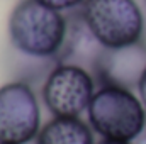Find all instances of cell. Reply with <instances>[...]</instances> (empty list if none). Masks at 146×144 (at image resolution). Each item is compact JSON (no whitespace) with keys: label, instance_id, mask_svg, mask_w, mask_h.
<instances>
[{"label":"cell","instance_id":"cell-1","mask_svg":"<svg viewBox=\"0 0 146 144\" xmlns=\"http://www.w3.org/2000/svg\"><path fill=\"white\" fill-rule=\"evenodd\" d=\"M9 36L17 51L33 58H51L63 49L68 24L60 10L37 0H21L9 15Z\"/></svg>","mask_w":146,"mask_h":144},{"label":"cell","instance_id":"cell-2","mask_svg":"<svg viewBox=\"0 0 146 144\" xmlns=\"http://www.w3.org/2000/svg\"><path fill=\"white\" fill-rule=\"evenodd\" d=\"M90 127L102 137L133 143L146 126V108L133 90L100 87L87 110Z\"/></svg>","mask_w":146,"mask_h":144},{"label":"cell","instance_id":"cell-3","mask_svg":"<svg viewBox=\"0 0 146 144\" xmlns=\"http://www.w3.org/2000/svg\"><path fill=\"white\" fill-rule=\"evenodd\" d=\"M80 15L107 49L141 42L145 36V14L136 0H85Z\"/></svg>","mask_w":146,"mask_h":144},{"label":"cell","instance_id":"cell-4","mask_svg":"<svg viewBox=\"0 0 146 144\" xmlns=\"http://www.w3.org/2000/svg\"><path fill=\"white\" fill-rule=\"evenodd\" d=\"M95 80L83 66L60 63L42 85V102L53 117H80L95 95Z\"/></svg>","mask_w":146,"mask_h":144},{"label":"cell","instance_id":"cell-5","mask_svg":"<svg viewBox=\"0 0 146 144\" xmlns=\"http://www.w3.org/2000/svg\"><path fill=\"white\" fill-rule=\"evenodd\" d=\"M41 108L34 90L24 81L0 87V143L27 144L41 131Z\"/></svg>","mask_w":146,"mask_h":144},{"label":"cell","instance_id":"cell-6","mask_svg":"<svg viewBox=\"0 0 146 144\" xmlns=\"http://www.w3.org/2000/svg\"><path fill=\"white\" fill-rule=\"evenodd\" d=\"M146 70V46L136 42L119 49H104L97 65L95 76L104 85L121 88H138L139 80Z\"/></svg>","mask_w":146,"mask_h":144},{"label":"cell","instance_id":"cell-7","mask_svg":"<svg viewBox=\"0 0 146 144\" xmlns=\"http://www.w3.org/2000/svg\"><path fill=\"white\" fill-rule=\"evenodd\" d=\"M36 144H95L94 129L80 117H53L41 127Z\"/></svg>","mask_w":146,"mask_h":144},{"label":"cell","instance_id":"cell-8","mask_svg":"<svg viewBox=\"0 0 146 144\" xmlns=\"http://www.w3.org/2000/svg\"><path fill=\"white\" fill-rule=\"evenodd\" d=\"M37 2L42 3V5H46V7H51V9H54V10L63 12V10L75 9V7H78V5H83L85 0H37Z\"/></svg>","mask_w":146,"mask_h":144},{"label":"cell","instance_id":"cell-9","mask_svg":"<svg viewBox=\"0 0 146 144\" xmlns=\"http://www.w3.org/2000/svg\"><path fill=\"white\" fill-rule=\"evenodd\" d=\"M138 93H139V98H141V102H143V105H145V108H146V70H145V73H143V76H141V80H139Z\"/></svg>","mask_w":146,"mask_h":144},{"label":"cell","instance_id":"cell-10","mask_svg":"<svg viewBox=\"0 0 146 144\" xmlns=\"http://www.w3.org/2000/svg\"><path fill=\"white\" fill-rule=\"evenodd\" d=\"M133 143H134V144H146V126H145V129H143V132H141V134L133 141Z\"/></svg>","mask_w":146,"mask_h":144},{"label":"cell","instance_id":"cell-11","mask_svg":"<svg viewBox=\"0 0 146 144\" xmlns=\"http://www.w3.org/2000/svg\"><path fill=\"white\" fill-rule=\"evenodd\" d=\"M95 144H134V143H127V141H114V139H102Z\"/></svg>","mask_w":146,"mask_h":144},{"label":"cell","instance_id":"cell-12","mask_svg":"<svg viewBox=\"0 0 146 144\" xmlns=\"http://www.w3.org/2000/svg\"><path fill=\"white\" fill-rule=\"evenodd\" d=\"M0 144H2V143H0Z\"/></svg>","mask_w":146,"mask_h":144}]
</instances>
